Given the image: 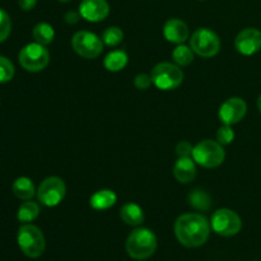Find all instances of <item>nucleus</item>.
<instances>
[{
	"mask_svg": "<svg viewBox=\"0 0 261 261\" xmlns=\"http://www.w3.org/2000/svg\"><path fill=\"white\" fill-rule=\"evenodd\" d=\"M32 35L36 42L46 46V45H50V43L54 41V38H55V31H54L53 25L51 24H48V23H45V22H41L35 25V28H33L32 31Z\"/></svg>",
	"mask_w": 261,
	"mask_h": 261,
	"instance_id": "aec40b11",
	"label": "nucleus"
},
{
	"mask_svg": "<svg viewBox=\"0 0 261 261\" xmlns=\"http://www.w3.org/2000/svg\"><path fill=\"white\" fill-rule=\"evenodd\" d=\"M19 64L24 70L31 73H37L43 70L50 63V54L43 45L32 42L25 45L19 51Z\"/></svg>",
	"mask_w": 261,
	"mask_h": 261,
	"instance_id": "39448f33",
	"label": "nucleus"
},
{
	"mask_svg": "<svg viewBox=\"0 0 261 261\" xmlns=\"http://www.w3.org/2000/svg\"><path fill=\"white\" fill-rule=\"evenodd\" d=\"M36 4H37V0H18V5H19V8L22 10H25V12L32 10L33 8L36 7Z\"/></svg>",
	"mask_w": 261,
	"mask_h": 261,
	"instance_id": "7c9ffc66",
	"label": "nucleus"
},
{
	"mask_svg": "<svg viewBox=\"0 0 261 261\" xmlns=\"http://www.w3.org/2000/svg\"><path fill=\"white\" fill-rule=\"evenodd\" d=\"M237 51L242 55L251 56L261 50V31L257 28H245L234 40Z\"/></svg>",
	"mask_w": 261,
	"mask_h": 261,
	"instance_id": "f8f14e48",
	"label": "nucleus"
},
{
	"mask_svg": "<svg viewBox=\"0 0 261 261\" xmlns=\"http://www.w3.org/2000/svg\"><path fill=\"white\" fill-rule=\"evenodd\" d=\"M189 205L196 211H209L212 205V199L208 193L200 189H195L189 194Z\"/></svg>",
	"mask_w": 261,
	"mask_h": 261,
	"instance_id": "412c9836",
	"label": "nucleus"
},
{
	"mask_svg": "<svg viewBox=\"0 0 261 261\" xmlns=\"http://www.w3.org/2000/svg\"><path fill=\"white\" fill-rule=\"evenodd\" d=\"M234 132L232 130L231 125H224L221 126L217 132V142L221 143L222 145H228L233 142Z\"/></svg>",
	"mask_w": 261,
	"mask_h": 261,
	"instance_id": "bb28decb",
	"label": "nucleus"
},
{
	"mask_svg": "<svg viewBox=\"0 0 261 261\" xmlns=\"http://www.w3.org/2000/svg\"><path fill=\"white\" fill-rule=\"evenodd\" d=\"M163 35L168 42L181 45L189 38V27L184 20L177 19V18H171L166 22L165 27H163Z\"/></svg>",
	"mask_w": 261,
	"mask_h": 261,
	"instance_id": "4468645a",
	"label": "nucleus"
},
{
	"mask_svg": "<svg viewBox=\"0 0 261 261\" xmlns=\"http://www.w3.org/2000/svg\"><path fill=\"white\" fill-rule=\"evenodd\" d=\"M120 217L122 221L132 227H138L144 222V213L143 209L135 203H127L120 209Z\"/></svg>",
	"mask_w": 261,
	"mask_h": 261,
	"instance_id": "f3484780",
	"label": "nucleus"
},
{
	"mask_svg": "<svg viewBox=\"0 0 261 261\" xmlns=\"http://www.w3.org/2000/svg\"><path fill=\"white\" fill-rule=\"evenodd\" d=\"M247 112V105L240 97H232L224 101L219 107V120L224 125H234L241 121Z\"/></svg>",
	"mask_w": 261,
	"mask_h": 261,
	"instance_id": "9b49d317",
	"label": "nucleus"
},
{
	"mask_svg": "<svg viewBox=\"0 0 261 261\" xmlns=\"http://www.w3.org/2000/svg\"><path fill=\"white\" fill-rule=\"evenodd\" d=\"M79 18H81V13H76V12H73V10H70V12H68L65 14V17H64V20H65L68 24H75L76 22L79 20Z\"/></svg>",
	"mask_w": 261,
	"mask_h": 261,
	"instance_id": "c756f323",
	"label": "nucleus"
},
{
	"mask_svg": "<svg viewBox=\"0 0 261 261\" xmlns=\"http://www.w3.org/2000/svg\"><path fill=\"white\" fill-rule=\"evenodd\" d=\"M127 61H129V58L125 51L115 50L105 58L103 65L109 71H120L127 65Z\"/></svg>",
	"mask_w": 261,
	"mask_h": 261,
	"instance_id": "6ab92c4d",
	"label": "nucleus"
},
{
	"mask_svg": "<svg viewBox=\"0 0 261 261\" xmlns=\"http://www.w3.org/2000/svg\"><path fill=\"white\" fill-rule=\"evenodd\" d=\"M211 226L213 231L219 236L231 237L241 231L242 221L236 212L223 208L214 212Z\"/></svg>",
	"mask_w": 261,
	"mask_h": 261,
	"instance_id": "1a4fd4ad",
	"label": "nucleus"
},
{
	"mask_svg": "<svg viewBox=\"0 0 261 261\" xmlns=\"http://www.w3.org/2000/svg\"><path fill=\"white\" fill-rule=\"evenodd\" d=\"M122 40H124V32L121 31V28L116 27V25L109 27L102 35V41H103L105 45L111 46V47L120 45Z\"/></svg>",
	"mask_w": 261,
	"mask_h": 261,
	"instance_id": "b1692460",
	"label": "nucleus"
},
{
	"mask_svg": "<svg viewBox=\"0 0 261 261\" xmlns=\"http://www.w3.org/2000/svg\"><path fill=\"white\" fill-rule=\"evenodd\" d=\"M12 191L18 199H20V200H31V199L35 196V194L37 193L33 181L31 180V178L24 177V176L18 177L17 180L13 182Z\"/></svg>",
	"mask_w": 261,
	"mask_h": 261,
	"instance_id": "a211bd4d",
	"label": "nucleus"
},
{
	"mask_svg": "<svg viewBox=\"0 0 261 261\" xmlns=\"http://www.w3.org/2000/svg\"><path fill=\"white\" fill-rule=\"evenodd\" d=\"M190 47L201 58H213L221 50V40L209 28H199L191 36Z\"/></svg>",
	"mask_w": 261,
	"mask_h": 261,
	"instance_id": "0eeeda50",
	"label": "nucleus"
},
{
	"mask_svg": "<svg viewBox=\"0 0 261 261\" xmlns=\"http://www.w3.org/2000/svg\"><path fill=\"white\" fill-rule=\"evenodd\" d=\"M58 2H61V3H68V2H70V0H58Z\"/></svg>",
	"mask_w": 261,
	"mask_h": 261,
	"instance_id": "473e14b6",
	"label": "nucleus"
},
{
	"mask_svg": "<svg viewBox=\"0 0 261 261\" xmlns=\"http://www.w3.org/2000/svg\"><path fill=\"white\" fill-rule=\"evenodd\" d=\"M71 46L82 58L96 59L103 50V41L96 33L89 31H79L71 38Z\"/></svg>",
	"mask_w": 261,
	"mask_h": 261,
	"instance_id": "9d476101",
	"label": "nucleus"
},
{
	"mask_svg": "<svg viewBox=\"0 0 261 261\" xmlns=\"http://www.w3.org/2000/svg\"><path fill=\"white\" fill-rule=\"evenodd\" d=\"M157 250V237L154 232L144 227H138L127 236L126 252L134 260H147Z\"/></svg>",
	"mask_w": 261,
	"mask_h": 261,
	"instance_id": "f03ea898",
	"label": "nucleus"
},
{
	"mask_svg": "<svg viewBox=\"0 0 261 261\" xmlns=\"http://www.w3.org/2000/svg\"><path fill=\"white\" fill-rule=\"evenodd\" d=\"M257 109H259V111L261 112V94L259 98H257Z\"/></svg>",
	"mask_w": 261,
	"mask_h": 261,
	"instance_id": "2f4dec72",
	"label": "nucleus"
},
{
	"mask_svg": "<svg viewBox=\"0 0 261 261\" xmlns=\"http://www.w3.org/2000/svg\"><path fill=\"white\" fill-rule=\"evenodd\" d=\"M193 160L205 168H216L224 162L226 152L223 145L216 140L206 139L198 143L193 149Z\"/></svg>",
	"mask_w": 261,
	"mask_h": 261,
	"instance_id": "20e7f679",
	"label": "nucleus"
},
{
	"mask_svg": "<svg viewBox=\"0 0 261 261\" xmlns=\"http://www.w3.org/2000/svg\"><path fill=\"white\" fill-rule=\"evenodd\" d=\"M117 195L112 190L109 189H103V190H98L91 196L89 199V205L94 209V211H106L114 206L116 204Z\"/></svg>",
	"mask_w": 261,
	"mask_h": 261,
	"instance_id": "dca6fc26",
	"label": "nucleus"
},
{
	"mask_svg": "<svg viewBox=\"0 0 261 261\" xmlns=\"http://www.w3.org/2000/svg\"><path fill=\"white\" fill-rule=\"evenodd\" d=\"M12 32V20L5 10L0 9V42H4Z\"/></svg>",
	"mask_w": 261,
	"mask_h": 261,
	"instance_id": "a878e982",
	"label": "nucleus"
},
{
	"mask_svg": "<svg viewBox=\"0 0 261 261\" xmlns=\"http://www.w3.org/2000/svg\"><path fill=\"white\" fill-rule=\"evenodd\" d=\"M65 182L56 176L46 177L37 189L38 201L45 206H50V208L59 205L65 198Z\"/></svg>",
	"mask_w": 261,
	"mask_h": 261,
	"instance_id": "6e6552de",
	"label": "nucleus"
},
{
	"mask_svg": "<svg viewBox=\"0 0 261 261\" xmlns=\"http://www.w3.org/2000/svg\"><path fill=\"white\" fill-rule=\"evenodd\" d=\"M17 242L20 251L30 259H37L45 252V236L42 231L33 224L25 223L18 229Z\"/></svg>",
	"mask_w": 261,
	"mask_h": 261,
	"instance_id": "7ed1b4c3",
	"label": "nucleus"
},
{
	"mask_svg": "<svg viewBox=\"0 0 261 261\" xmlns=\"http://www.w3.org/2000/svg\"><path fill=\"white\" fill-rule=\"evenodd\" d=\"M173 176L181 184H189L195 178L196 166L191 157H181L173 166Z\"/></svg>",
	"mask_w": 261,
	"mask_h": 261,
	"instance_id": "2eb2a0df",
	"label": "nucleus"
},
{
	"mask_svg": "<svg viewBox=\"0 0 261 261\" xmlns=\"http://www.w3.org/2000/svg\"><path fill=\"white\" fill-rule=\"evenodd\" d=\"M14 74L15 69L12 61L5 56H0V84L12 81Z\"/></svg>",
	"mask_w": 261,
	"mask_h": 261,
	"instance_id": "393cba45",
	"label": "nucleus"
},
{
	"mask_svg": "<svg viewBox=\"0 0 261 261\" xmlns=\"http://www.w3.org/2000/svg\"><path fill=\"white\" fill-rule=\"evenodd\" d=\"M152 82L161 91H171L181 86L184 73L180 66L172 63H160L153 68Z\"/></svg>",
	"mask_w": 261,
	"mask_h": 261,
	"instance_id": "423d86ee",
	"label": "nucleus"
},
{
	"mask_svg": "<svg viewBox=\"0 0 261 261\" xmlns=\"http://www.w3.org/2000/svg\"><path fill=\"white\" fill-rule=\"evenodd\" d=\"M152 83H153L152 76L148 75V74H145V73L138 74V75L134 78L135 87H137L138 89H142V91H145V89L149 88L150 84Z\"/></svg>",
	"mask_w": 261,
	"mask_h": 261,
	"instance_id": "cd10ccee",
	"label": "nucleus"
},
{
	"mask_svg": "<svg viewBox=\"0 0 261 261\" xmlns=\"http://www.w3.org/2000/svg\"><path fill=\"white\" fill-rule=\"evenodd\" d=\"M79 13L88 22H101L110 14V5L106 0H83L79 5Z\"/></svg>",
	"mask_w": 261,
	"mask_h": 261,
	"instance_id": "ddd939ff",
	"label": "nucleus"
},
{
	"mask_svg": "<svg viewBox=\"0 0 261 261\" xmlns=\"http://www.w3.org/2000/svg\"><path fill=\"white\" fill-rule=\"evenodd\" d=\"M40 214V206L35 201L25 200L22 205L19 206L17 212V219L20 223H30V222L35 221Z\"/></svg>",
	"mask_w": 261,
	"mask_h": 261,
	"instance_id": "4be33fe9",
	"label": "nucleus"
},
{
	"mask_svg": "<svg viewBox=\"0 0 261 261\" xmlns=\"http://www.w3.org/2000/svg\"><path fill=\"white\" fill-rule=\"evenodd\" d=\"M193 149L194 147L186 140H182V142L178 143L176 145V154H177L178 158L181 157H191L193 155Z\"/></svg>",
	"mask_w": 261,
	"mask_h": 261,
	"instance_id": "c85d7f7f",
	"label": "nucleus"
},
{
	"mask_svg": "<svg viewBox=\"0 0 261 261\" xmlns=\"http://www.w3.org/2000/svg\"><path fill=\"white\" fill-rule=\"evenodd\" d=\"M212 226L208 219L198 213H186L175 222V234L181 245L189 249L200 247L211 234Z\"/></svg>",
	"mask_w": 261,
	"mask_h": 261,
	"instance_id": "f257e3e1",
	"label": "nucleus"
},
{
	"mask_svg": "<svg viewBox=\"0 0 261 261\" xmlns=\"http://www.w3.org/2000/svg\"><path fill=\"white\" fill-rule=\"evenodd\" d=\"M194 51L191 50V47H188L185 45H178L177 47L173 50L172 53V59L175 61L176 65L178 66H188L193 63L194 60Z\"/></svg>",
	"mask_w": 261,
	"mask_h": 261,
	"instance_id": "5701e85b",
	"label": "nucleus"
}]
</instances>
